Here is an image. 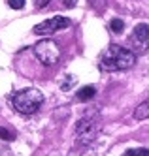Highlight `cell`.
Here are the masks:
<instances>
[{
	"instance_id": "6da1fadb",
	"label": "cell",
	"mask_w": 149,
	"mask_h": 156,
	"mask_svg": "<svg viewBox=\"0 0 149 156\" xmlns=\"http://www.w3.org/2000/svg\"><path fill=\"white\" fill-rule=\"evenodd\" d=\"M134 64H136V55L130 49L115 45V43L108 45V49L100 55V60H98L100 70H104V72L129 70V68H132Z\"/></svg>"
},
{
	"instance_id": "7a4b0ae2",
	"label": "cell",
	"mask_w": 149,
	"mask_h": 156,
	"mask_svg": "<svg viewBox=\"0 0 149 156\" xmlns=\"http://www.w3.org/2000/svg\"><path fill=\"white\" fill-rule=\"evenodd\" d=\"M42 104H43V94L38 90V88H32V87L17 90L13 96H11V107L21 115L36 113Z\"/></svg>"
},
{
	"instance_id": "3957f363",
	"label": "cell",
	"mask_w": 149,
	"mask_h": 156,
	"mask_svg": "<svg viewBox=\"0 0 149 156\" xmlns=\"http://www.w3.org/2000/svg\"><path fill=\"white\" fill-rule=\"evenodd\" d=\"M34 55H36V58L43 66H55L61 60L62 51L59 47V43L47 38V40H40L36 45H34Z\"/></svg>"
},
{
	"instance_id": "277c9868",
	"label": "cell",
	"mask_w": 149,
	"mask_h": 156,
	"mask_svg": "<svg viewBox=\"0 0 149 156\" xmlns=\"http://www.w3.org/2000/svg\"><path fill=\"white\" fill-rule=\"evenodd\" d=\"M66 27H70V19H66L62 15H55V17H51V19H47V21H43V23L34 27V34L47 36V34H55V32H59Z\"/></svg>"
},
{
	"instance_id": "5b68a950",
	"label": "cell",
	"mask_w": 149,
	"mask_h": 156,
	"mask_svg": "<svg viewBox=\"0 0 149 156\" xmlns=\"http://www.w3.org/2000/svg\"><path fill=\"white\" fill-rule=\"evenodd\" d=\"M77 139L81 141V143H89V141H93L95 136H96V132H98V122L96 119H91V117H83L81 120L77 122Z\"/></svg>"
},
{
	"instance_id": "8992f818",
	"label": "cell",
	"mask_w": 149,
	"mask_h": 156,
	"mask_svg": "<svg viewBox=\"0 0 149 156\" xmlns=\"http://www.w3.org/2000/svg\"><path fill=\"white\" fill-rule=\"evenodd\" d=\"M130 40H132L134 45H140L142 51H145L147 49V41H149V28H147V25L142 23V25L136 27L134 32H132V36H130Z\"/></svg>"
},
{
	"instance_id": "52a82bcc",
	"label": "cell",
	"mask_w": 149,
	"mask_h": 156,
	"mask_svg": "<svg viewBox=\"0 0 149 156\" xmlns=\"http://www.w3.org/2000/svg\"><path fill=\"white\" fill-rule=\"evenodd\" d=\"M96 94V88L93 87V85H87V87H83L81 90L77 92V100H81V102H87V100H91Z\"/></svg>"
},
{
	"instance_id": "ba28073f",
	"label": "cell",
	"mask_w": 149,
	"mask_h": 156,
	"mask_svg": "<svg viewBox=\"0 0 149 156\" xmlns=\"http://www.w3.org/2000/svg\"><path fill=\"white\" fill-rule=\"evenodd\" d=\"M147 115H149V104H147V102H143L138 109L134 111V119H138V120L147 119Z\"/></svg>"
},
{
	"instance_id": "9c48e42d",
	"label": "cell",
	"mask_w": 149,
	"mask_h": 156,
	"mask_svg": "<svg viewBox=\"0 0 149 156\" xmlns=\"http://www.w3.org/2000/svg\"><path fill=\"white\" fill-rule=\"evenodd\" d=\"M110 28H111V32H113V34H121V32H123V28H125V23H123V21L121 19H111L110 21Z\"/></svg>"
},
{
	"instance_id": "30bf717a",
	"label": "cell",
	"mask_w": 149,
	"mask_h": 156,
	"mask_svg": "<svg viewBox=\"0 0 149 156\" xmlns=\"http://www.w3.org/2000/svg\"><path fill=\"white\" fill-rule=\"evenodd\" d=\"M123 156H149V151L143 149V147L142 149H129Z\"/></svg>"
},
{
	"instance_id": "8fae6325",
	"label": "cell",
	"mask_w": 149,
	"mask_h": 156,
	"mask_svg": "<svg viewBox=\"0 0 149 156\" xmlns=\"http://www.w3.org/2000/svg\"><path fill=\"white\" fill-rule=\"evenodd\" d=\"M0 139L13 141V139H15V133H13V132H9L8 128H0Z\"/></svg>"
},
{
	"instance_id": "7c38bea8",
	"label": "cell",
	"mask_w": 149,
	"mask_h": 156,
	"mask_svg": "<svg viewBox=\"0 0 149 156\" xmlns=\"http://www.w3.org/2000/svg\"><path fill=\"white\" fill-rule=\"evenodd\" d=\"M8 4L13 9H23L25 8V0H8Z\"/></svg>"
},
{
	"instance_id": "4fadbf2b",
	"label": "cell",
	"mask_w": 149,
	"mask_h": 156,
	"mask_svg": "<svg viewBox=\"0 0 149 156\" xmlns=\"http://www.w3.org/2000/svg\"><path fill=\"white\" fill-rule=\"evenodd\" d=\"M89 4L93 6V8H96V9H100V8H104L106 0H89Z\"/></svg>"
},
{
	"instance_id": "5bb4252c",
	"label": "cell",
	"mask_w": 149,
	"mask_h": 156,
	"mask_svg": "<svg viewBox=\"0 0 149 156\" xmlns=\"http://www.w3.org/2000/svg\"><path fill=\"white\" fill-rule=\"evenodd\" d=\"M51 2V0H34V4H36V8H45Z\"/></svg>"
},
{
	"instance_id": "9a60e30c",
	"label": "cell",
	"mask_w": 149,
	"mask_h": 156,
	"mask_svg": "<svg viewBox=\"0 0 149 156\" xmlns=\"http://www.w3.org/2000/svg\"><path fill=\"white\" fill-rule=\"evenodd\" d=\"M62 4H64L66 8H74V6L77 4V0H62Z\"/></svg>"
}]
</instances>
